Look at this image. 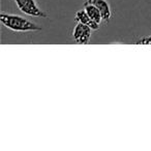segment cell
I'll return each instance as SVG.
<instances>
[{"mask_svg": "<svg viewBox=\"0 0 151 151\" xmlns=\"http://www.w3.org/2000/svg\"><path fill=\"white\" fill-rule=\"evenodd\" d=\"M0 21L7 29L16 32H34L42 30V26L37 25L26 18L13 14H7L4 12L0 14Z\"/></svg>", "mask_w": 151, "mask_h": 151, "instance_id": "1", "label": "cell"}, {"mask_svg": "<svg viewBox=\"0 0 151 151\" xmlns=\"http://www.w3.org/2000/svg\"><path fill=\"white\" fill-rule=\"evenodd\" d=\"M14 1L18 9L25 15L36 18H48V14L42 11L35 0H14Z\"/></svg>", "mask_w": 151, "mask_h": 151, "instance_id": "2", "label": "cell"}, {"mask_svg": "<svg viewBox=\"0 0 151 151\" xmlns=\"http://www.w3.org/2000/svg\"><path fill=\"white\" fill-rule=\"evenodd\" d=\"M93 30L86 24L77 23L73 30V37L77 44L87 45L91 38V33Z\"/></svg>", "mask_w": 151, "mask_h": 151, "instance_id": "3", "label": "cell"}, {"mask_svg": "<svg viewBox=\"0 0 151 151\" xmlns=\"http://www.w3.org/2000/svg\"><path fill=\"white\" fill-rule=\"evenodd\" d=\"M86 1L94 4L99 9L104 22L107 23V22L110 21V19L112 17V11H111V6H110L109 2H108V0H86Z\"/></svg>", "mask_w": 151, "mask_h": 151, "instance_id": "4", "label": "cell"}, {"mask_svg": "<svg viewBox=\"0 0 151 151\" xmlns=\"http://www.w3.org/2000/svg\"><path fill=\"white\" fill-rule=\"evenodd\" d=\"M75 20H76L77 23H82V24H86V25H88L89 27L93 30V31H95V30H97L99 28V23L93 21V20L88 16L87 12L85 11L84 9H80V11H78L77 13H76Z\"/></svg>", "mask_w": 151, "mask_h": 151, "instance_id": "5", "label": "cell"}, {"mask_svg": "<svg viewBox=\"0 0 151 151\" xmlns=\"http://www.w3.org/2000/svg\"><path fill=\"white\" fill-rule=\"evenodd\" d=\"M83 9L87 12L88 16L93 20V21L97 22V23H99V24L103 22V17H101V12H99V9H97L94 4L86 1V2L84 3V5H83Z\"/></svg>", "mask_w": 151, "mask_h": 151, "instance_id": "6", "label": "cell"}, {"mask_svg": "<svg viewBox=\"0 0 151 151\" xmlns=\"http://www.w3.org/2000/svg\"><path fill=\"white\" fill-rule=\"evenodd\" d=\"M138 45H151V34L147 37H144V38H141L140 40L137 42Z\"/></svg>", "mask_w": 151, "mask_h": 151, "instance_id": "7", "label": "cell"}]
</instances>
